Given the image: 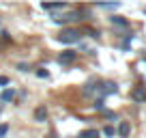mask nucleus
<instances>
[{"label": "nucleus", "mask_w": 146, "mask_h": 138, "mask_svg": "<svg viewBox=\"0 0 146 138\" xmlns=\"http://www.w3.org/2000/svg\"><path fill=\"white\" fill-rule=\"evenodd\" d=\"M78 19H86V13H84V11H71V13H67V15H52V22L58 24V26L78 22Z\"/></svg>", "instance_id": "f257e3e1"}, {"label": "nucleus", "mask_w": 146, "mask_h": 138, "mask_svg": "<svg viewBox=\"0 0 146 138\" xmlns=\"http://www.w3.org/2000/svg\"><path fill=\"white\" fill-rule=\"evenodd\" d=\"M80 39H82V30H78V28H67V30H62L58 35V41L60 43H78Z\"/></svg>", "instance_id": "f03ea898"}, {"label": "nucleus", "mask_w": 146, "mask_h": 138, "mask_svg": "<svg viewBox=\"0 0 146 138\" xmlns=\"http://www.w3.org/2000/svg\"><path fill=\"white\" fill-rule=\"evenodd\" d=\"M75 56H78V52H73V50H69V52H62V54H58V63H62V65H67V63H73V60H75Z\"/></svg>", "instance_id": "7ed1b4c3"}, {"label": "nucleus", "mask_w": 146, "mask_h": 138, "mask_svg": "<svg viewBox=\"0 0 146 138\" xmlns=\"http://www.w3.org/2000/svg\"><path fill=\"white\" fill-rule=\"evenodd\" d=\"M116 134H118L120 138H129V134H131V125H129L127 121H123V123L118 125V129H116Z\"/></svg>", "instance_id": "20e7f679"}, {"label": "nucleus", "mask_w": 146, "mask_h": 138, "mask_svg": "<svg viewBox=\"0 0 146 138\" xmlns=\"http://www.w3.org/2000/svg\"><path fill=\"white\" fill-rule=\"evenodd\" d=\"M43 9H47V11H62V9H67V5L64 2H43Z\"/></svg>", "instance_id": "39448f33"}, {"label": "nucleus", "mask_w": 146, "mask_h": 138, "mask_svg": "<svg viewBox=\"0 0 146 138\" xmlns=\"http://www.w3.org/2000/svg\"><path fill=\"white\" fill-rule=\"evenodd\" d=\"M131 97H133V101H146V88L144 86H137L135 91L131 93Z\"/></svg>", "instance_id": "423d86ee"}, {"label": "nucleus", "mask_w": 146, "mask_h": 138, "mask_svg": "<svg viewBox=\"0 0 146 138\" xmlns=\"http://www.w3.org/2000/svg\"><path fill=\"white\" fill-rule=\"evenodd\" d=\"M13 97H15V91H13V88H5V91L0 93V101H2V104L13 101Z\"/></svg>", "instance_id": "0eeeda50"}, {"label": "nucleus", "mask_w": 146, "mask_h": 138, "mask_svg": "<svg viewBox=\"0 0 146 138\" xmlns=\"http://www.w3.org/2000/svg\"><path fill=\"white\" fill-rule=\"evenodd\" d=\"M118 91V86H116V82H105L103 86H101V95H112V93Z\"/></svg>", "instance_id": "6e6552de"}, {"label": "nucleus", "mask_w": 146, "mask_h": 138, "mask_svg": "<svg viewBox=\"0 0 146 138\" xmlns=\"http://www.w3.org/2000/svg\"><path fill=\"white\" fill-rule=\"evenodd\" d=\"M110 19H112V24H114V26H123V28H129V22L123 17V15H112Z\"/></svg>", "instance_id": "1a4fd4ad"}, {"label": "nucleus", "mask_w": 146, "mask_h": 138, "mask_svg": "<svg viewBox=\"0 0 146 138\" xmlns=\"http://www.w3.org/2000/svg\"><path fill=\"white\" fill-rule=\"evenodd\" d=\"M35 119H36V121H45V119H47V108H45V106H39V108L35 110Z\"/></svg>", "instance_id": "9d476101"}, {"label": "nucleus", "mask_w": 146, "mask_h": 138, "mask_svg": "<svg viewBox=\"0 0 146 138\" xmlns=\"http://www.w3.org/2000/svg\"><path fill=\"white\" fill-rule=\"evenodd\" d=\"M99 9H105V11H114V9H120V2H105V5H99Z\"/></svg>", "instance_id": "9b49d317"}, {"label": "nucleus", "mask_w": 146, "mask_h": 138, "mask_svg": "<svg viewBox=\"0 0 146 138\" xmlns=\"http://www.w3.org/2000/svg\"><path fill=\"white\" fill-rule=\"evenodd\" d=\"M97 134H99L97 129H88V132H84L80 138H97Z\"/></svg>", "instance_id": "f8f14e48"}, {"label": "nucleus", "mask_w": 146, "mask_h": 138, "mask_svg": "<svg viewBox=\"0 0 146 138\" xmlns=\"http://www.w3.org/2000/svg\"><path fill=\"white\" fill-rule=\"evenodd\" d=\"M103 134H105V136H114V134H116V129L112 127V125H105V127H103Z\"/></svg>", "instance_id": "ddd939ff"}, {"label": "nucleus", "mask_w": 146, "mask_h": 138, "mask_svg": "<svg viewBox=\"0 0 146 138\" xmlns=\"http://www.w3.org/2000/svg\"><path fill=\"white\" fill-rule=\"evenodd\" d=\"M36 76H39V78H47L50 74H47L45 69H36Z\"/></svg>", "instance_id": "4468645a"}, {"label": "nucleus", "mask_w": 146, "mask_h": 138, "mask_svg": "<svg viewBox=\"0 0 146 138\" xmlns=\"http://www.w3.org/2000/svg\"><path fill=\"white\" fill-rule=\"evenodd\" d=\"M7 132H9V125H0V138L5 136V134H7Z\"/></svg>", "instance_id": "2eb2a0df"}, {"label": "nucleus", "mask_w": 146, "mask_h": 138, "mask_svg": "<svg viewBox=\"0 0 146 138\" xmlns=\"http://www.w3.org/2000/svg\"><path fill=\"white\" fill-rule=\"evenodd\" d=\"M7 84H9V78H7V76H0V86H7Z\"/></svg>", "instance_id": "dca6fc26"}, {"label": "nucleus", "mask_w": 146, "mask_h": 138, "mask_svg": "<svg viewBox=\"0 0 146 138\" xmlns=\"http://www.w3.org/2000/svg\"><path fill=\"white\" fill-rule=\"evenodd\" d=\"M88 35H90V37H99V32H97L95 28H88Z\"/></svg>", "instance_id": "f3484780"}, {"label": "nucleus", "mask_w": 146, "mask_h": 138, "mask_svg": "<svg viewBox=\"0 0 146 138\" xmlns=\"http://www.w3.org/2000/svg\"><path fill=\"white\" fill-rule=\"evenodd\" d=\"M95 108H97V110H103V99H99V101H97V104H95Z\"/></svg>", "instance_id": "a211bd4d"}, {"label": "nucleus", "mask_w": 146, "mask_h": 138, "mask_svg": "<svg viewBox=\"0 0 146 138\" xmlns=\"http://www.w3.org/2000/svg\"><path fill=\"white\" fill-rule=\"evenodd\" d=\"M47 138H58V136H56V134H50V136H47Z\"/></svg>", "instance_id": "6ab92c4d"}]
</instances>
